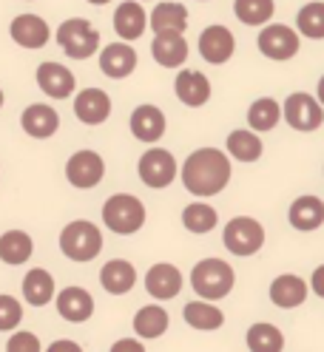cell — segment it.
<instances>
[{
  "mask_svg": "<svg viewBox=\"0 0 324 352\" xmlns=\"http://www.w3.org/2000/svg\"><path fill=\"white\" fill-rule=\"evenodd\" d=\"M111 349H114V352H120V349H137V352H142L145 346H142L140 341H128V338H125V341H117Z\"/></svg>",
  "mask_w": 324,
  "mask_h": 352,
  "instance_id": "obj_40",
  "label": "cell"
},
{
  "mask_svg": "<svg viewBox=\"0 0 324 352\" xmlns=\"http://www.w3.org/2000/svg\"><path fill=\"white\" fill-rule=\"evenodd\" d=\"M310 287H313V293L318 298H324V264H321V267H316V273L310 278Z\"/></svg>",
  "mask_w": 324,
  "mask_h": 352,
  "instance_id": "obj_39",
  "label": "cell"
},
{
  "mask_svg": "<svg viewBox=\"0 0 324 352\" xmlns=\"http://www.w3.org/2000/svg\"><path fill=\"white\" fill-rule=\"evenodd\" d=\"M74 114L85 125H102L111 117V97L102 88H85L74 97Z\"/></svg>",
  "mask_w": 324,
  "mask_h": 352,
  "instance_id": "obj_12",
  "label": "cell"
},
{
  "mask_svg": "<svg viewBox=\"0 0 324 352\" xmlns=\"http://www.w3.org/2000/svg\"><path fill=\"white\" fill-rule=\"evenodd\" d=\"M230 182V160L219 148H199L185 160L182 185L193 196H216Z\"/></svg>",
  "mask_w": 324,
  "mask_h": 352,
  "instance_id": "obj_1",
  "label": "cell"
},
{
  "mask_svg": "<svg viewBox=\"0 0 324 352\" xmlns=\"http://www.w3.org/2000/svg\"><path fill=\"white\" fill-rule=\"evenodd\" d=\"M222 241L233 256H253L265 245V228L250 216H236L225 225Z\"/></svg>",
  "mask_w": 324,
  "mask_h": 352,
  "instance_id": "obj_6",
  "label": "cell"
},
{
  "mask_svg": "<svg viewBox=\"0 0 324 352\" xmlns=\"http://www.w3.org/2000/svg\"><path fill=\"white\" fill-rule=\"evenodd\" d=\"M9 34L17 46H23V49H43L52 37L46 20L37 14H17L9 26Z\"/></svg>",
  "mask_w": 324,
  "mask_h": 352,
  "instance_id": "obj_15",
  "label": "cell"
},
{
  "mask_svg": "<svg viewBox=\"0 0 324 352\" xmlns=\"http://www.w3.org/2000/svg\"><path fill=\"white\" fill-rule=\"evenodd\" d=\"M273 0H236L233 12L245 26H262L273 17Z\"/></svg>",
  "mask_w": 324,
  "mask_h": 352,
  "instance_id": "obj_35",
  "label": "cell"
},
{
  "mask_svg": "<svg viewBox=\"0 0 324 352\" xmlns=\"http://www.w3.org/2000/svg\"><path fill=\"white\" fill-rule=\"evenodd\" d=\"M182 318H185V324H191L193 329H219L222 324H225V316H222V310L219 307H213V304H208V298H202V301H188L185 304V310H182Z\"/></svg>",
  "mask_w": 324,
  "mask_h": 352,
  "instance_id": "obj_28",
  "label": "cell"
},
{
  "mask_svg": "<svg viewBox=\"0 0 324 352\" xmlns=\"http://www.w3.org/2000/svg\"><path fill=\"white\" fill-rule=\"evenodd\" d=\"M100 69L111 80H125L137 69V52L131 46H125V43H111L100 54Z\"/></svg>",
  "mask_w": 324,
  "mask_h": 352,
  "instance_id": "obj_18",
  "label": "cell"
},
{
  "mask_svg": "<svg viewBox=\"0 0 324 352\" xmlns=\"http://www.w3.org/2000/svg\"><path fill=\"white\" fill-rule=\"evenodd\" d=\"M148 26L157 32H185L188 29V9L182 3H160L148 14Z\"/></svg>",
  "mask_w": 324,
  "mask_h": 352,
  "instance_id": "obj_27",
  "label": "cell"
},
{
  "mask_svg": "<svg viewBox=\"0 0 324 352\" xmlns=\"http://www.w3.org/2000/svg\"><path fill=\"white\" fill-rule=\"evenodd\" d=\"M102 176H105V162L94 151H77L66 162V179L80 190L97 188L102 182Z\"/></svg>",
  "mask_w": 324,
  "mask_h": 352,
  "instance_id": "obj_9",
  "label": "cell"
},
{
  "mask_svg": "<svg viewBox=\"0 0 324 352\" xmlns=\"http://www.w3.org/2000/svg\"><path fill=\"white\" fill-rule=\"evenodd\" d=\"M102 225L120 236H131L145 225V205L131 193H114L102 205Z\"/></svg>",
  "mask_w": 324,
  "mask_h": 352,
  "instance_id": "obj_3",
  "label": "cell"
},
{
  "mask_svg": "<svg viewBox=\"0 0 324 352\" xmlns=\"http://www.w3.org/2000/svg\"><path fill=\"white\" fill-rule=\"evenodd\" d=\"M100 284H102V290H105V293H111V296H125V293L137 284V270H134V264H131V261H125V258H111V261H105V267L100 270Z\"/></svg>",
  "mask_w": 324,
  "mask_h": 352,
  "instance_id": "obj_20",
  "label": "cell"
},
{
  "mask_svg": "<svg viewBox=\"0 0 324 352\" xmlns=\"http://www.w3.org/2000/svg\"><path fill=\"white\" fill-rule=\"evenodd\" d=\"M137 170H140V179L148 188L160 190V188H168L171 182H174V176H177V160L171 157L168 151H162V148H148L142 157H140Z\"/></svg>",
  "mask_w": 324,
  "mask_h": 352,
  "instance_id": "obj_7",
  "label": "cell"
},
{
  "mask_svg": "<svg viewBox=\"0 0 324 352\" xmlns=\"http://www.w3.org/2000/svg\"><path fill=\"white\" fill-rule=\"evenodd\" d=\"M148 29V14L137 0H125L114 12V32L117 37H122L125 43H131L137 37H142V32Z\"/></svg>",
  "mask_w": 324,
  "mask_h": 352,
  "instance_id": "obj_19",
  "label": "cell"
},
{
  "mask_svg": "<svg viewBox=\"0 0 324 352\" xmlns=\"http://www.w3.org/2000/svg\"><path fill=\"white\" fill-rule=\"evenodd\" d=\"M219 222V213L213 210V205H205V202H193L182 210V225L191 230V233H210Z\"/></svg>",
  "mask_w": 324,
  "mask_h": 352,
  "instance_id": "obj_33",
  "label": "cell"
},
{
  "mask_svg": "<svg viewBox=\"0 0 324 352\" xmlns=\"http://www.w3.org/2000/svg\"><path fill=\"white\" fill-rule=\"evenodd\" d=\"M131 134L140 142H157L165 134V114L157 105H137L131 114Z\"/></svg>",
  "mask_w": 324,
  "mask_h": 352,
  "instance_id": "obj_22",
  "label": "cell"
},
{
  "mask_svg": "<svg viewBox=\"0 0 324 352\" xmlns=\"http://www.w3.org/2000/svg\"><path fill=\"white\" fill-rule=\"evenodd\" d=\"M57 313L66 318V321H85V318H91L94 313V298L89 296V290H83V287H66L60 296H57Z\"/></svg>",
  "mask_w": 324,
  "mask_h": 352,
  "instance_id": "obj_24",
  "label": "cell"
},
{
  "mask_svg": "<svg viewBox=\"0 0 324 352\" xmlns=\"http://www.w3.org/2000/svg\"><path fill=\"white\" fill-rule=\"evenodd\" d=\"M168 313L157 304H148L142 310L134 316V329L140 338H160L165 329H168Z\"/></svg>",
  "mask_w": 324,
  "mask_h": 352,
  "instance_id": "obj_30",
  "label": "cell"
},
{
  "mask_svg": "<svg viewBox=\"0 0 324 352\" xmlns=\"http://www.w3.org/2000/svg\"><path fill=\"white\" fill-rule=\"evenodd\" d=\"M89 3H94V6H102V3H108V0H89Z\"/></svg>",
  "mask_w": 324,
  "mask_h": 352,
  "instance_id": "obj_43",
  "label": "cell"
},
{
  "mask_svg": "<svg viewBox=\"0 0 324 352\" xmlns=\"http://www.w3.org/2000/svg\"><path fill=\"white\" fill-rule=\"evenodd\" d=\"M23 318V307L12 296H0V333L3 329H14Z\"/></svg>",
  "mask_w": 324,
  "mask_h": 352,
  "instance_id": "obj_37",
  "label": "cell"
},
{
  "mask_svg": "<svg viewBox=\"0 0 324 352\" xmlns=\"http://www.w3.org/2000/svg\"><path fill=\"white\" fill-rule=\"evenodd\" d=\"M256 46H259V52H262L265 57L282 63V60H290V57L299 54L301 40H299L296 29L282 26V23H273V26L262 29V34H259V40H256Z\"/></svg>",
  "mask_w": 324,
  "mask_h": 352,
  "instance_id": "obj_8",
  "label": "cell"
},
{
  "mask_svg": "<svg viewBox=\"0 0 324 352\" xmlns=\"http://www.w3.org/2000/svg\"><path fill=\"white\" fill-rule=\"evenodd\" d=\"M233 52H236V40H233V34H230V29H225V26H208L202 34H199V54L208 60V63H213V65H222V63H228L230 57H233Z\"/></svg>",
  "mask_w": 324,
  "mask_h": 352,
  "instance_id": "obj_13",
  "label": "cell"
},
{
  "mask_svg": "<svg viewBox=\"0 0 324 352\" xmlns=\"http://www.w3.org/2000/svg\"><path fill=\"white\" fill-rule=\"evenodd\" d=\"M74 74L60 63H40L37 69V85L43 94H49L52 100H66L74 91Z\"/></svg>",
  "mask_w": 324,
  "mask_h": 352,
  "instance_id": "obj_14",
  "label": "cell"
},
{
  "mask_svg": "<svg viewBox=\"0 0 324 352\" xmlns=\"http://www.w3.org/2000/svg\"><path fill=\"white\" fill-rule=\"evenodd\" d=\"M0 108H3V91H0Z\"/></svg>",
  "mask_w": 324,
  "mask_h": 352,
  "instance_id": "obj_44",
  "label": "cell"
},
{
  "mask_svg": "<svg viewBox=\"0 0 324 352\" xmlns=\"http://www.w3.org/2000/svg\"><path fill=\"white\" fill-rule=\"evenodd\" d=\"M279 120H282V105H279L276 100H270V97L256 100L248 108V122H250L253 131H270V128L279 125Z\"/></svg>",
  "mask_w": 324,
  "mask_h": 352,
  "instance_id": "obj_32",
  "label": "cell"
},
{
  "mask_svg": "<svg viewBox=\"0 0 324 352\" xmlns=\"http://www.w3.org/2000/svg\"><path fill=\"white\" fill-rule=\"evenodd\" d=\"M285 346V336L273 324H253L248 329V349L253 352H279Z\"/></svg>",
  "mask_w": 324,
  "mask_h": 352,
  "instance_id": "obj_34",
  "label": "cell"
},
{
  "mask_svg": "<svg viewBox=\"0 0 324 352\" xmlns=\"http://www.w3.org/2000/svg\"><path fill=\"white\" fill-rule=\"evenodd\" d=\"M233 284H236V273H233L230 264L222 261V258H202L197 267L191 270V287H193V293L208 298V301L230 296Z\"/></svg>",
  "mask_w": 324,
  "mask_h": 352,
  "instance_id": "obj_2",
  "label": "cell"
},
{
  "mask_svg": "<svg viewBox=\"0 0 324 352\" xmlns=\"http://www.w3.org/2000/svg\"><path fill=\"white\" fill-rule=\"evenodd\" d=\"M174 88H177L180 102H185L188 108H199L210 100V82L202 72H193V69L180 72L174 80Z\"/></svg>",
  "mask_w": 324,
  "mask_h": 352,
  "instance_id": "obj_21",
  "label": "cell"
},
{
  "mask_svg": "<svg viewBox=\"0 0 324 352\" xmlns=\"http://www.w3.org/2000/svg\"><path fill=\"white\" fill-rule=\"evenodd\" d=\"M23 296H26V304H32V307H46L54 298V278H52V273H46L43 267H34L32 273H26V278H23Z\"/></svg>",
  "mask_w": 324,
  "mask_h": 352,
  "instance_id": "obj_29",
  "label": "cell"
},
{
  "mask_svg": "<svg viewBox=\"0 0 324 352\" xmlns=\"http://www.w3.org/2000/svg\"><path fill=\"white\" fill-rule=\"evenodd\" d=\"M145 290L151 298L157 301H168V298H177L182 290V273L174 267V264H154L148 273H145Z\"/></svg>",
  "mask_w": 324,
  "mask_h": 352,
  "instance_id": "obj_11",
  "label": "cell"
},
{
  "mask_svg": "<svg viewBox=\"0 0 324 352\" xmlns=\"http://www.w3.org/2000/svg\"><path fill=\"white\" fill-rule=\"evenodd\" d=\"M318 102H321V105H324V77H321V80H318Z\"/></svg>",
  "mask_w": 324,
  "mask_h": 352,
  "instance_id": "obj_42",
  "label": "cell"
},
{
  "mask_svg": "<svg viewBox=\"0 0 324 352\" xmlns=\"http://www.w3.org/2000/svg\"><path fill=\"white\" fill-rule=\"evenodd\" d=\"M305 298H307V281L305 278H299L293 273H285V276L273 278V284H270V301L276 307H282V310H293V307L305 304Z\"/></svg>",
  "mask_w": 324,
  "mask_h": 352,
  "instance_id": "obj_23",
  "label": "cell"
},
{
  "mask_svg": "<svg viewBox=\"0 0 324 352\" xmlns=\"http://www.w3.org/2000/svg\"><path fill=\"white\" fill-rule=\"evenodd\" d=\"M60 250L66 253L72 261H91L102 250V233L85 219L69 222L60 233Z\"/></svg>",
  "mask_w": 324,
  "mask_h": 352,
  "instance_id": "obj_4",
  "label": "cell"
},
{
  "mask_svg": "<svg viewBox=\"0 0 324 352\" xmlns=\"http://www.w3.org/2000/svg\"><path fill=\"white\" fill-rule=\"evenodd\" d=\"M228 151H230V157L239 160V162H256L259 157H262L265 145L253 134V131H230Z\"/></svg>",
  "mask_w": 324,
  "mask_h": 352,
  "instance_id": "obj_31",
  "label": "cell"
},
{
  "mask_svg": "<svg viewBox=\"0 0 324 352\" xmlns=\"http://www.w3.org/2000/svg\"><path fill=\"white\" fill-rule=\"evenodd\" d=\"M282 117L288 120V125L293 131H316L321 122H324V114H321V102L313 100L310 94H290L282 105Z\"/></svg>",
  "mask_w": 324,
  "mask_h": 352,
  "instance_id": "obj_10",
  "label": "cell"
},
{
  "mask_svg": "<svg viewBox=\"0 0 324 352\" xmlns=\"http://www.w3.org/2000/svg\"><path fill=\"white\" fill-rule=\"evenodd\" d=\"M32 253H34V245H32L29 233H23V230H6L3 236H0V261H3V264L17 267V264L29 261Z\"/></svg>",
  "mask_w": 324,
  "mask_h": 352,
  "instance_id": "obj_26",
  "label": "cell"
},
{
  "mask_svg": "<svg viewBox=\"0 0 324 352\" xmlns=\"http://www.w3.org/2000/svg\"><path fill=\"white\" fill-rule=\"evenodd\" d=\"M6 349L9 352H40V341L32 333H14L12 341L6 344Z\"/></svg>",
  "mask_w": 324,
  "mask_h": 352,
  "instance_id": "obj_38",
  "label": "cell"
},
{
  "mask_svg": "<svg viewBox=\"0 0 324 352\" xmlns=\"http://www.w3.org/2000/svg\"><path fill=\"white\" fill-rule=\"evenodd\" d=\"M57 43L72 60H89L100 46V32L85 17H72L57 29Z\"/></svg>",
  "mask_w": 324,
  "mask_h": 352,
  "instance_id": "obj_5",
  "label": "cell"
},
{
  "mask_svg": "<svg viewBox=\"0 0 324 352\" xmlns=\"http://www.w3.org/2000/svg\"><path fill=\"white\" fill-rule=\"evenodd\" d=\"M288 219L296 230H316L324 225V202L318 196H299L290 205Z\"/></svg>",
  "mask_w": 324,
  "mask_h": 352,
  "instance_id": "obj_25",
  "label": "cell"
},
{
  "mask_svg": "<svg viewBox=\"0 0 324 352\" xmlns=\"http://www.w3.org/2000/svg\"><path fill=\"white\" fill-rule=\"evenodd\" d=\"M151 54L162 69H177L188 60V43L182 32H157L154 43H151Z\"/></svg>",
  "mask_w": 324,
  "mask_h": 352,
  "instance_id": "obj_16",
  "label": "cell"
},
{
  "mask_svg": "<svg viewBox=\"0 0 324 352\" xmlns=\"http://www.w3.org/2000/svg\"><path fill=\"white\" fill-rule=\"evenodd\" d=\"M20 125H23V131L29 137L34 140H49L57 134V128H60V114L54 111V108L49 105H43V102H34L29 105L23 117H20Z\"/></svg>",
  "mask_w": 324,
  "mask_h": 352,
  "instance_id": "obj_17",
  "label": "cell"
},
{
  "mask_svg": "<svg viewBox=\"0 0 324 352\" xmlns=\"http://www.w3.org/2000/svg\"><path fill=\"white\" fill-rule=\"evenodd\" d=\"M49 349H52V352H60V349H66V352L72 349V352H77L80 346H77V344H72V341H60V344H52Z\"/></svg>",
  "mask_w": 324,
  "mask_h": 352,
  "instance_id": "obj_41",
  "label": "cell"
},
{
  "mask_svg": "<svg viewBox=\"0 0 324 352\" xmlns=\"http://www.w3.org/2000/svg\"><path fill=\"white\" fill-rule=\"evenodd\" d=\"M296 26H299V34H305L310 40H324V3L316 0V3L301 6Z\"/></svg>",
  "mask_w": 324,
  "mask_h": 352,
  "instance_id": "obj_36",
  "label": "cell"
}]
</instances>
